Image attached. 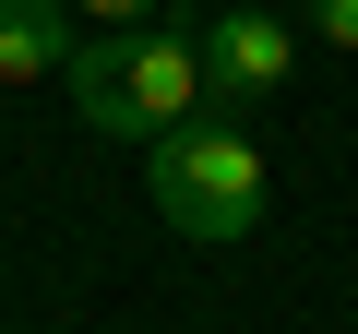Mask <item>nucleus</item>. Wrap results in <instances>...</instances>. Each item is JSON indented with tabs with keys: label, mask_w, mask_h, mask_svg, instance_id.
Instances as JSON below:
<instances>
[{
	"label": "nucleus",
	"mask_w": 358,
	"mask_h": 334,
	"mask_svg": "<svg viewBox=\"0 0 358 334\" xmlns=\"http://www.w3.org/2000/svg\"><path fill=\"white\" fill-rule=\"evenodd\" d=\"M263 143L239 131V119H215V108H192L179 131H155V215L179 227V239H251L263 227Z\"/></svg>",
	"instance_id": "1"
},
{
	"label": "nucleus",
	"mask_w": 358,
	"mask_h": 334,
	"mask_svg": "<svg viewBox=\"0 0 358 334\" xmlns=\"http://www.w3.org/2000/svg\"><path fill=\"white\" fill-rule=\"evenodd\" d=\"M120 72H131V131L155 143V131H179L192 108H215V84H203V36H179V24H120Z\"/></svg>",
	"instance_id": "2"
},
{
	"label": "nucleus",
	"mask_w": 358,
	"mask_h": 334,
	"mask_svg": "<svg viewBox=\"0 0 358 334\" xmlns=\"http://www.w3.org/2000/svg\"><path fill=\"white\" fill-rule=\"evenodd\" d=\"M287 60H299V36H287V13H263V0H239V13L203 24V84H215V108L287 96Z\"/></svg>",
	"instance_id": "3"
},
{
	"label": "nucleus",
	"mask_w": 358,
	"mask_h": 334,
	"mask_svg": "<svg viewBox=\"0 0 358 334\" xmlns=\"http://www.w3.org/2000/svg\"><path fill=\"white\" fill-rule=\"evenodd\" d=\"M84 13L72 0H0V84H60Z\"/></svg>",
	"instance_id": "4"
},
{
	"label": "nucleus",
	"mask_w": 358,
	"mask_h": 334,
	"mask_svg": "<svg viewBox=\"0 0 358 334\" xmlns=\"http://www.w3.org/2000/svg\"><path fill=\"white\" fill-rule=\"evenodd\" d=\"M60 84H72V108H84V131H108V143H143V131H131V72H120V24L72 36Z\"/></svg>",
	"instance_id": "5"
},
{
	"label": "nucleus",
	"mask_w": 358,
	"mask_h": 334,
	"mask_svg": "<svg viewBox=\"0 0 358 334\" xmlns=\"http://www.w3.org/2000/svg\"><path fill=\"white\" fill-rule=\"evenodd\" d=\"M310 24H322L334 48H358V0H310Z\"/></svg>",
	"instance_id": "6"
},
{
	"label": "nucleus",
	"mask_w": 358,
	"mask_h": 334,
	"mask_svg": "<svg viewBox=\"0 0 358 334\" xmlns=\"http://www.w3.org/2000/svg\"><path fill=\"white\" fill-rule=\"evenodd\" d=\"M72 13H96V24H143L155 0H72Z\"/></svg>",
	"instance_id": "7"
}]
</instances>
